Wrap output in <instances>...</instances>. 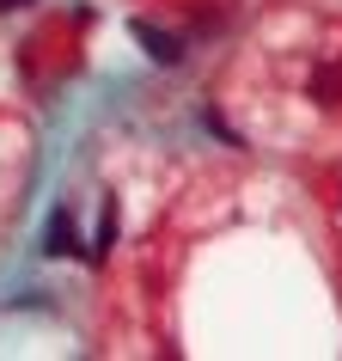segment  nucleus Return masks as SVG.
Returning a JSON list of instances; mask_svg holds the SVG:
<instances>
[{
	"label": "nucleus",
	"mask_w": 342,
	"mask_h": 361,
	"mask_svg": "<svg viewBox=\"0 0 342 361\" xmlns=\"http://www.w3.org/2000/svg\"><path fill=\"white\" fill-rule=\"evenodd\" d=\"M129 31H134V43H147L153 61H184V37H177V31H159V25H147V19H134Z\"/></svg>",
	"instance_id": "1"
},
{
	"label": "nucleus",
	"mask_w": 342,
	"mask_h": 361,
	"mask_svg": "<svg viewBox=\"0 0 342 361\" xmlns=\"http://www.w3.org/2000/svg\"><path fill=\"white\" fill-rule=\"evenodd\" d=\"M43 251H49V257H80V227H74V214H68V209L49 221V245H43Z\"/></svg>",
	"instance_id": "2"
},
{
	"label": "nucleus",
	"mask_w": 342,
	"mask_h": 361,
	"mask_svg": "<svg viewBox=\"0 0 342 361\" xmlns=\"http://www.w3.org/2000/svg\"><path fill=\"white\" fill-rule=\"evenodd\" d=\"M312 98L318 104H342V68H318L312 74Z\"/></svg>",
	"instance_id": "3"
},
{
	"label": "nucleus",
	"mask_w": 342,
	"mask_h": 361,
	"mask_svg": "<svg viewBox=\"0 0 342 361\" xmlns=\"http://www.w3.org/2000/svg\"><path fill=\"white\" fill-rule=\"evenodd\" d=\"M13 6H31V0H0V13H13Z\"/></svg>",
	"instance_id": "4"
}]
</instances>
